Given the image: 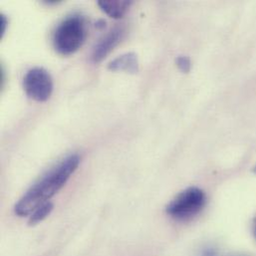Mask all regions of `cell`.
I'll return each instance as SVG.
<instances>
[{
	"label": "cell",
	"mask_w": 256,
	"mask_h": 256,
	"mask_svg": "<svg viewBox=\"0 0 256 256\" xmlns=\"http://www.w3.org/2000/svg\"><path fill=\"white\" fill-rule=\"evenodd\" d=\"M108 68L114 72L123 71L127 73H136L138 71V57L134 52L125 53L111 61Z\"/></svg>",
	"instance_id": "cell-6"
},
{
	"label": "cell",
	"mask_w": 256,
	"mask_h": 256,
	"mask_svg": "<svg viewBox=\"0 0 256 256\" xmlns=\"http://www.w3.org/2000/svg\"><path fill=\"white\" fill-rule=\"evenodd\" d=\"M8 20L4 14H0V37H2L7 28Z\"/></svg>",
	"instance_id": "cell-10"
},
{
	"label": "cell",
	"mask_w": 256,
	"mask_h": 256,
	"mask_svg": "<svg viewBox=\"0 0 256 256\" xmlns=\"http://www.w3.org/2000/svg\"><path fill=\"white\" fill-rule=\"evenodd\" d=\"M206 194L198 188H188L178 194L168 206L166 212L172 218L184 220L196 216L204 206Z\"/></svg>",
	"instance_id": "cell-3"
},
{
	"label": "cell",
	"mask_w": 256,
	"mask_h": 256,
	"mask_svg": "<svg viewBox=\"0 0 256 256\" xmlns=\"http://www.w3.org/2000/svg\"><path fill=\"white\" fill-rule=\"evenodd\" d=\"M176 63H178V66L180 67V69L182 71L188 72V70L190 68V62L188 57H184V56L178 57V60H176Z\"/></svg>",
	"instance_id": "cell-9"
},
{
	"label": "cell",
	"mask_w": 256,
	"mask_h": 256,
	"mask_svg": "<svg viewBox=\"0 0 256 256\" xmlns=\"http://www.w3.org/2000/svg\"><path fill=\"white\" fill-rule=\"evenodd\" d=\"M79 164L80 156L78 154H71L63 160L25 192L14 206L15 214L19 216H26L40 206L48 202V200L64 186Z\"/></svg>",
	"instance_id": "cell-1"
},
{
	"label": "cell",
	"mask_w": 256,
	"mask_h": 256,
	"mask_svg": "<svg viewBox=\"0 0 256 256\" xmlns=\"http://www.w3.org/2000/svg\"></svg>",
	"instance_id": "cell-12"
},
{
	"label": "cell",
	"mask_w": 256,
	"mask_h": 256,
	"mask_svg": "<svg viewBox=\"0 0 256 256\" xmlns=\"http://www.w3.org/2000/svg\"><path fill=\"white\" fill-rule=\"evenodd\" d=\"M125 35V28L123 26H116L109 31L95 46L92 59L94 62H101L123 39Z\"/></svg>",
	"instance_id": "cell-5"
},
{
	"label": "cell",
	"mask_w": 256,
	"mask_h": 256,
	"mask_svg": "<svg viewBox=\"0 0 256 256\" xmlns=\"http://www.w3.org/2000/svg\"><path fill=\"white\" fill-rule=\"evenodd\" d=\"M105 24H106V21L105 20H99L98 22H97V27H99V28H103V27H105Z\"/></svg>",
	"instance_id": "cell-11"
},
{
	"label": "cell",
	"mask_w": 256,
	"mask_h": 256,
	"mask_svg": "<svg viewBox=\"0 0 256 256\" xmlns=\"http://www.w3.org/2000/svg\"><path fill=\"white\" fill-rule=\"evenodd\" d=\"M132 1L124 0V1H110V0H100L98 5L105 11L109 16L119 19L122 18L126 12L128 11Z\"/></svg>",
	"instance_id": "cell-7"
},
{
	"label": "cell",
	"mask_w": 256,
	"mask_h": 256,
	"mask_svg": "<svg viewBox=\"0 0 256 256\" xmlns=\"http://www.w3.org/2000/svg\"><path fill=\"white\" fill-rule=\"evenodd\" d=\"M53 204L48 202H45L44 204L40 206L39 208H37L32 214L31 216L29 218V224L30 226H35L37 224H39L40 222L44 220L53 210Z\"/></svg>",
	"instance_id": "cell-8"
},
{
	"label": "cell",
	"mask_w": 256,
	"mask_h": 256,
	"mask_svg": "<svg viewBox=\"0 0 256 256\" xmlns=\"http://www.w3.org/2000/svg\"><path fill=\"white\" fill-rule=\"evenodd\" d=\"M87 38V21L82 15H72L64 19L53 35V45L57 52L70 55L76 52Z\"/></svg>",
	"instance_id": "cell-2"
},
{
	"label": "cell",
	"mask_w": 256,
	"mask_h": 256,
	"mask_svg": "<svg viewBox=\"0 0 256 256\" xmlns=\"http://www.w3.org/2000/svg\"><path fill=\"white\" fill-rule=\"evenodd\" d=\"M23 87L28 97L37 102H45L52 94L53 80L45 69L35 67L26 73Z\"/></svg>",
	"instance_id": "cell-4"
}]
</instances>
